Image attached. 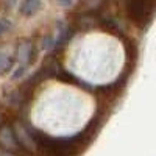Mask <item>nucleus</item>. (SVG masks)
Segmentation results:
<instances>
[{"mask_svg":"<svg viewBox=\"0 0 156 156\" xmlns=\"http://www.w3.org/2000/svg\"><path fill=\"white\" fill-rule=\"evenodd\" d=\"M39 6H41V0H23L20 5V11L25 16H30L39 9Z\"/></svg>","mask_w":156,"mask_h":156,"instance_id":"obj_1","label":"nucleus"},{"mask_svg":"<svg viewBox=\"0 0 156 156\" xmlns=\"http://www.w3.org/2000/svg\"><path fill=\"white\" fill-rule=\"evenodd\" d=\"M0 142L6 147H14V140H12V134L8 128H3L0 131Z\"/></svg>","mask_w":156,"mask_h":156,"instance_id":"obj_2","label":"nucleus"},{"mask_svg":"<svg viewBox=\"0 0 156 156\" xmlns=\"http://www.w3.org/2000/svg\"><path fill=\"white\" fill-rule=\"evenodd\" d=\"M6 61H8V59H6V56H5L3 53H0V69H3V67H5Z\"/></svg>","mask_w":156,"mask_h":156,"instance_id":"obj_3","label":"nucleus"},{"mask_svg":"<svg viewBox=\"0 0 156 156\" xmlns=\"http://www.w3.org/2000/svg\"><path fill=\"white\" fill-rule=\"evenodd\" d=\"M6 25H8L6 22H3V20H0V34H2V33H3V31H5L6 28H8Z\"/></svg>","mask_w":156,"mask_h":156,"instance_id":"obj_4","label":"nucleus"},{"mask_svg":"<svg viewBox=\"0 0 156 156\" xmlns=\"http://www.w3.org/2000/svg\"><path fill=\"white\" fill-rule=\"evenodd\" d=\"M61 5H64V6H69V5H72V0H64V2H61Z\"/></svg>","mask_w":156,"mask_h":156,"instance_id":"obj_5","label":"nucleus"},{"mask_svg":"<svg viewBox=\"0 0 156 156\" xmlns=\"http://www.w3.org/2000/svg\"><path fill=\"white\" fill-rule=\"evenodd\" d=\"M0 156H12L11 153H6V151H0Z\"/></svg>","mask_w":156,"mask_h":156,"instance_id":"obj_6","label":"nucleus"}]
</instances>
